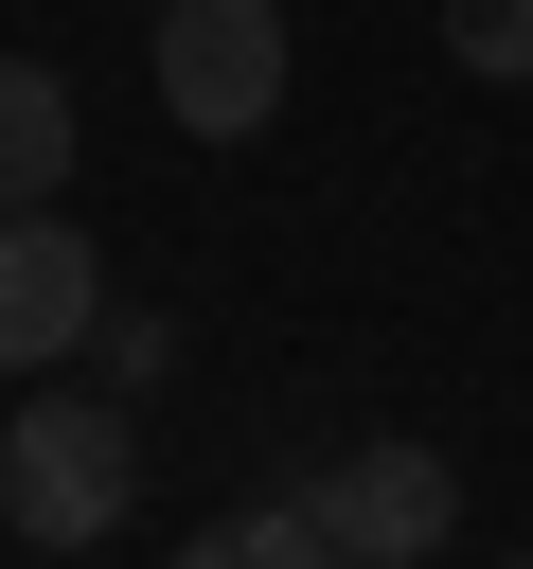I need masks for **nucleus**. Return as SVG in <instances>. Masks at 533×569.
Instances as JSON below:
<instances>
[{
	"mask_svg": "<svg viewBox=\"0 0 533 569\" xmlns=\"http://www.w3.org/2000/svg\"><path fill=\"white\" fill-rule=\"evenodd\" d=\"M89 356H107V391H160V373H178V338H160V320H124V302L89 320Z\"/></svg>",
	"mask_w": 533,
	"mask_h": 569,
	"instance_id": "obj_8",
	"label": "nucleus"
},
{
	"mask_svg": "<svg viewBox=\"0 0 533 569\" xmlns=\"http://www.w3.org/2000/svg\"><path fill=\"white\" fill-rule=\"evenodd\" d=\"M178 569H338V551H320V516H302V498H266V516H213V533H178Z\"/></svg>",
	"mask_w": 533,
	"mask_h": 569,
	"instance_id": "obj_6",
	"label": "nucleus"
},
{
	"mask_svg": "<svg viewBox=\"0 0 533 569\" xmlns=\"http://www.w3.org/2000/svg\"><path fill=\"white\" fill-rule=\"evenodd\" d=\"M53 178H71V71L0 53V213H53Z\"/></svg>",
	"mask_w": 533,
	"mask_h": 569,
	"instance_id": "obj_5",
	"label": "nucleus"
},
{
	"mask_svg": "<svg viewBox=\"0 0 533 569\" xmlns=\"http://www.w3.org/2000/svg\"><path fill=\"white\" fill-rule=\"evenodd\" d=\"M302 516H320L338 569H426V551L462 533V480H444V445H338V462L302 480Z\"/></svg>",
	"mask_w": 533,
	"mask_h": 569,
	"instance_id": "obj_3",
	"label": "nucleus"
},
{
	"mask_svg": "<svg viewBox=\"0 0 533 569\" xmlns=\"http://www.w3.org/2000/svg\"><path fill=\"white\" fill-rule=\"evenodd\" d=\"M124 498H142V427H124V391H18V427H0V516L36 533V551H89V533H124Z\"/></svg>",
	"mask_w": 533,
	"mask_h": 569,
	"instance_id": "obj_1",
	"label": "nucleus"
},
{
	"mask_svg": "<svg viewBox=\"0 0 533 569\" xmlns=\"http://www.w3.org/2000/svg\"><path fill=\"white\" fill-rule=\"evenodd\" d=\"M515 569H533V551H515Z\"/></svg>",
	"mask_w": 533,
	"mask_h": 569,
	"instance_id": "obj_9",
	"label": "nucleus"
},
{
	"mask_svg": "<svg viewBox=\"0 0 533 569\" xmlns=\"http://www.w3.org/2000/svg\"><path fill=\"white\" fill-rule=\"evenodd\" d=\"M89 320H107L89 231H71V213H0V373H53Z\"/></svg>",
	"mask_w": 533,
	"mask_h": 569,
	"instance_id": "obj_4",
	"label": "nucleus"
},
{
	"mask_svg": "<svg viewBox=\"0 0 533 569\" xmlns=\"http://www.w3.org/2000/svg\"><path fill=\"white\" fill-rule=\"evenodd\" d=\"M444 53L497 71V89H533V0H444Z\"/></svg>",
	"mask_w": 533,
	"mask_h": 569,
	"instance_id": "obj_7",
	"label": "nucleus"
},
{
	"mask_svg": "<svg viewBox=\"0 0 533 569\" xmlns=\"http://www.w3.org/2000/svg\"><path fill=\"white\" fill-rule=\"evenodd\" d=\"M266 107H284V0H160V124L266 142Z\"/></svg>",
	"mask_w": 533,
	"mask_h": 569,
	"instance_id": "obj_2",
	"label": "nucleus"
}]
</instances>
